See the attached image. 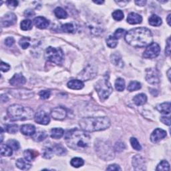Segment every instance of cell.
Returning a JSON list of instances; mask_svg holds the SVG:
<instances>
[{
	"instance_id": "obj_1",
	"label": "cell",
	"mask_w": 171,
	"mask_h": 171,
	"mask_svg": "<svg viewBox=\"0 0 171 171\" xmlns=\"http://www.w3.org/2000/svg\"><path fill=\"white\" fill-rule=\"evenodd\" d=\"M64 139L69 148L76 150H85L90 144L91 137L88 133L77 128L68 131L64 134Z\"/></svg>"
},
{
	"instance_id": "obj_2",
	"label": "cell",
	"mask_w": 171,
	"mask_h": 171,
	"mask_svg": "<svg viewBox=\"0 0 171 171\" xmlns=\"http://www.w3.org/2000/svg\"><path fill=\"white\" fill-rule=\"evenodd\" d=\"M125 40L132 47H143L152 43V34L151 31L146 28H136L126 32Z\"/></svg>"
},
{
	"instance_id": "obj_3",
	"label": "cell",
	"mask_w": 171,
	"mask_h": 171,
	"mask_svg": "<svg viewBox=\"0 0 171 171\" xmlns=\"http://www.w3.org/2000/svg\"><path fill=\"white\" fill-rule=\"evenodd\" d=\"M79 124L86 132H97L110 127V120L108 117H88L81 119Z\"/></svg>"
},
{
	"instance_id": "obj_4",
	"label": "cell",
	"mask_w": 171,
	"mask_h": 171,
	"mask_svg": "<svg viewBox=\"0 0 171 171\" xmlns=\"http://www.w3.org/2000/svg\"><path fill=\"white\" fill-rule=\"evenodd\" d=\"M7 113L12 121L27 120L32 119L34 116V112L32 108L19 104L10 106L7 110Z\"/></svg>"
},
{
	"instance_id": "obj_5",
	"label": "cell",
	"mask_w": 171,
	"mask_h": 171,
	"mask_svg": "<svg viewBox=\"0 0 171 171\" xmlns=\"http://www.w3.org/2000/svg\"><path fill=\"white\" fill-rule=\"evenodd\" d=\"M94 148L96 152L100 159L106 161H110L114 159V149L109 142L98 139L95 142Z\"/></svg>"
},
{
	"instance_id": "obj_6",
	"label": "cell",
	"mask_w": 171,
	"mask_h": 171,
	"mask_svg": "<svg viewBox=\"0 0 171 171\" xmlns=\"http://www.w3.org/2000/svg\"><path fill=\"white\" fill-rule=\"evenodd\" d=\"M95 88L100 100H106L113 91V88L109 81V75L106 74L102 79L99 80L96 84Z\"/></svg>"
},
{
	"instance_id": "obj_7",
	"label": "cell",
	"mask_w": 171,
	"mask_h": 171,
	"mask_svg": "<svg viewBox=\"0 0 171 171\" xmlns=\"http://www.w3.org/2000/svg\"><path fill=\"white\" fill-rule=\"evenodd\" d=\"M46 59L57 65L62 64L64 60V54L60 47H48L45 52Z\"/></svg>"
},
{
	"instance_id": "obj_8",
	"label": "cell",
	"mask_w": 171,
	"mask_h": 171,
	"mask_svg": "<svg viewBox=\"0 0 171 171\" xmlns=\"http://www.w3.org/2000/svg\"><path fill=\"white\" fill-rule=\"evenodd\" d=\"M160 52V47L157 43L153 42L147 46L145 52L143 54V57L148 59L155 58L159 55Z\"/></svg>"
},
{
	"instance_id": "obj_9",
	"label": "cell",
	"mask_w": 171,
	"mask_h": 171,
	"mask_svg": "<svg viewBox=\"0 0 171 171\" xmlns=\"http://www.w3.org/2000/svg\"><path fill=\"white\" fill-rule=\"evenodd\" d=\"M146 80L150 84H158L160 82V74L156 68H149L146 70Z\"/></svg>"
},
{
	"instance_id": "obj_10",
	"label": "cell",
	"mask_w": 171,
	"mask_h": 171,
	"mask_svg": "<svg viewBox=\"0 0 171 171\" xmlns=\"http://www.w3.org/2000/svg\"><path fill=\"white\" fill-rule=\"evenodd\" d=\"M9 91V93L15 98L22 99V100L31 98L33 96V93L32 91L26 90V89H17V90H11Z\"/></svg>"
},
{
	"instance_id": "obj_11",
	"label": "cell",
	"mask_w": 171,
	"mask_h": 171,
	"mask_svg": "<svg viewBox=\"0 0 171 171\" xmlns=\"http://www.w3.org/2000/svg\"><path fill=\"white\" fill-rule=\"evenodd\" d=\"M132 166L135 170H145L146 162L141 155H136L132 158Z\"/></svg>"
},
{
	"instance_id": "obj_12",
	"label": "cell",
	"mask_w": 171,
	"mask_h": 171,
	"mask_svg": "<svg viewBox=\"0 0 171 171\" xmlns=\"http://www.w3.org/2000/svg\"><path fill=\"white\" fill-rule=\"evenodd\" d=\"M34 120L35 121L40 124L47 125L50 122V118L49 114L46 113L45 111L40 110L37 112L34 116Z\"/></svg>"
},
{
	"instance_id": "obj_13",
	"label": "cell",
	"mask_w": 171,
	"mask_h": 171,
	"mask_svg": "<svg viewBox=\"0 0 171 171\" xmlns=\"http://www.w3.org/2000/svg\"><path fill=\"white\" fill-rule=\"evenodd\" d=\"M17 21V17L13 13H8L2 18V25L5 28H8V27L13 26L15 24Z\"/></svg>"
},
{
	"instance_id": "obj_14",
	"label": "cell",
	"mask_w": 171,
	"mask_h": 171,
	"mask_svg": "<svg viewBox=\"0 0 171 171\" xmlns=\"http://www.w3.org/2000/svg\"><path fill=\"white\" fill-rule=\"evenodd\" d=\"M52 117L57 120H62L67 116V111L63 107H56L51 112Z\"/></svg>"
},
{
	"instance_id": "obj_15",
	"label": "cell",
	"mask_w": 171,
	"mask_h": 171,
	"mask_svg": "<svg viewBox=\"0 0 171 171\" xmlns=\"http://www.w3.org/2000/svg\"><path fill=\"white\" fill-rule=\"evenodd\" d=\"M166 136V132L161 128H156L150 136V141L153 143L159 142Z\"/></svg>"
},
{
	"instance_id": "obj_16",
	"label": "cell",
	"mask_w": 171,
	"mask_h": 171,
	"mask_svg": "<svg viewBox=\"0 0 171 171\" xmlns=\"http://www.w3.org/2000/svg\"><path fill=\"white\" fill-rule=\"evenodd\" d=\"M26 82V79L21 74H14V76L9 80V84L13 86H20L25 84Z\"/></svg>"
},
{
	"instance_id": "obj_17",
	"label": "cell",
	"mask_w": 171,
	"mask_h": 171,
	"mask_svg": "<svg viewBox=\"0 0 171 171\" xmlns=\"http://www.w3.org/2000/svg\"><path fill=\"white\" fill-rule=\"evenodd\" d=\"M33 23L37 28L39 29H46L49 26V21L44 17H37L33 19Z\"/></svg>"
},
{
	"instance_id": "obj_18",
	"label": "cell",
	"mask_w": 171,
	"mask_h": 171,
	"mask_svg": "<svg viewBox=\"0 0 171 171\" xmlns=\"http://www.w3.org/2000/svg\"><path fill=\"white\" fill-rule=\"evenodd\" d=\"M142 21V18L141 15L138 14L136 13L132 12L129 13L127 18V22L129 23L130 24L135 25V24H138L141 23Z\"/></svg>"
},
{
	"instance_id": "obj_19",
	"label": "cell",
	"mask_w": 171,
	"mask_h": 171,
	"mask_svg": "<svg viewBox=\"0 0 171 171\" xmlns=\"http://www.w3.org/2000/svg\"><path fill=\"white\" fill-rule=\"evenodd\" d=\"M20 131L23 135L33 136L36 133V128L32 124H24L21 126Z\"/></svg>"
},
{
	"instance_id": "obj_20",
	"label": "cell",
	"mask_w": 171,
	"mask_h": 171,
	"mask_svg": "<svg viewBox=\"0 0 171 171\" xmlns=\"http://www.w3.org/2000/svg\"><path fill=\"white\" fill-rule=\"evenodd\" d=\"M68 87L72 90H81L84 86V84L80 80H72L68 82Z\"/></svg>"
},
{
	"instance_id": "obj_21",
	"label": "cell",
	"mask_w": 171,
	"mask_h": 171,
	"mask_svg": "<svg viewBox=\"0 0 171 171\" xmlns=\"http://www.w3.org/2000/svg\"><path fill=\"white\" fill-rule=\"evenodd\" d=\"M156 108L159 111L160 113L164 114H170V103L169 102H164L156 106Z\"/></svg>"
},
{
	"instance_id": "obj_22",
	"label": "cell",
	"mask_w": 171,
	"mask_h": 171,
	"mask_svg": "<svg viewBox=\"0 0 171 171\" xmlns=\"http://www.w3.org/2000/svg\"><path fill=\"white\" fill-rule=\"evenodd\" d=\"M28 162L29 161L26 159L24 160L23 159H19L17 160L16 165L18 169L23 170H29L31 168V166H32V165Z\"/></svg>"
},
{
	"instance_id": "obj_23",
	"label": "cell",
	"mask_w": 171,
	"mask_h": 171,
	"mask_svg": "<svg viewBox=\"0 0 171 171\" xmlns=\"http://www.w3.org/2000/svg\"><path fill=\"white\" fill-rule=\"evenodd\" d=\"M133 101H134L136 105L142 106L145 104L146 102L147 97L145 94H139L136 95L133 98Z\"/></svg>"
},
{
	"instance_id": "obj_24",
	"label": "cell",
	"mask_w": 171,
	"mask_h": 171,
	"mask_svg": "<svg viewBox=\"0 0 171 171\" xmlns=\"http://www.w3.org/2000/svg\"><path fill=\"white\" fill-rule=\"evenodd\" d=\"M64 134V131L61 128H54L51 130L50 136L54 139H59L62 137Z\"/></svg>"
},
{
	"instance_id": "obj_25",
	"label": "cell",
	"mask_w": 171,
	"mask_h": 171,
	"mask_svg": "<svg viewBox=\"0 0 171 171\" xmlns=\"http://www.w3.org/2000/svg\"><path fill=\"white\" fill-rule=\"evenodd\" d=\"M0 151L2 156H9L12 155L13 149L8 145H3L2 144L0 146Z\"/></svg>"
},
{
	"instance_id": "obj_26",
	"label": "cell",
	"mask_w": 171,
	"mask_h": 171,
	"mask_svg": "<svg viewBox=\"0 0 171 171\" xmlns=\"http://www.w3.org/2000/svg\"><path fill=\"white\" fill-rule=\"evenodd\" d=\"M149 24L152 26H160L162 24V19L157 15H152L148 19Z\"/></svg>"
},
{
	"instance_id": "obj_27",
	"label": "cell",
	"mask_w": 171,
	"mask_h": 171,
	"mask_svg": "<svg viewBox=\"0 0 171 171\" xmlns=\"http://www.w3.org/2000/svg\"><path fill=\"white\" fill-rule=\"evenodd\" d=\"M38 155V153L36 152V151H34V150H25L24 152H23V156H24V158L26 160H28V161L30 162L32 161V160H33L35 159V157H36Z\"/></svg>"
},
{
	"instance_id": "obj_28",
	"label": "cell",
	"mask_w": 171,
	"mask_h": 171,
	"mask_svg": "<svg viewBox=\"0 0 171 171\" xmlns=\"http://www.w3.org/2000/svg\"><path fill=\"white\" fill-rule=\"evenodd\" d=\"M61 30L62 32L66 33H74L76 31V27L73 23H68L61 26Z\"/></svg>"
},
{
	"instance_id": "obj_29",
	"label": "cell",
	"mask_w": 171,
	"mask_h": 171,
	"mask_svg": "<svg viewBox=\"0 0 171 171\" xmlns=\"http://www.w3.org/2000/svg\"><path fill=\"white\" fill-rule=\"evenodd\" d=\"M47 133L45 131H39L32 136V138L36 142H41L47 137Z\"/></svg>"
},
{
	"instance_id": "obj_30",
	"label": "cell",
	"mask_w": 171,
	"mask_h": 171,
	"mask_svg": "<svg viewBox=\"0 0 171 171\" xmlns=\"http://www.w3.org/2000/svg\"><path fill=\"white\" fill-rule=\"evenodd\" d=\"M54 14L56 16V18L59 19H66L68 16L66 12L60 7L56 8L54 10Z\"/></svg>"
},
{
	"instance_id": "obj_31",
	"label": "cell",
	"mask_w": 171,
	"mask_h": 171,
	"mask_svg": "<svg viewBox=\"0 0 171 171\" xmlns=\"http://www.w3.org/2000/svg\"><path fill=\"white\" fill-rule=\"evenodd\" d=\"M110 59H111V61L112 63H113L115 66H119L120 64H122V58L120 55L118 53H114L112 54L110 57Z\"/></svg>"
},
{
	"instance_id": "obj_32",
	"label": "cell",
	"mask_w": 171,
	"mask_h": 171,
	"mask_svg": "<svg viewBox=\"0 0 171 171\" xmlns=\"http://www.w3.org/2000/svg\"><path fill=\"white\" fill-rule=\"evenodd\" d=\"M115 88L116 90L119 92H122L125 88V81L121 78H118L115 82Z\"/></svg>"
},
{
	"instance_id": "obj_33",
	"label": "cell",
	"mask_w": 171,
	"mask_h": 171,
	"mask_svg": "<svg viewBox=\"0 0 171 171\" xmlns=\"http://www.w3.org/2000/svg\"><path fill=\"white\" fill-rule=\"evenodd\" d=\"M84 164V160L81 158H78V157L72 159L70 161V165L73 167H75V168H79V167L82 166Z\"/></svg>"
},
{
	"instance_id": "obj_34",
	"label": "cell",
	"mask_w": 171,
	"mask_h": 171,
	"mask_svg": "<svg viewBox=\"0 0 171 171\" xmlns=\"http://www.w3.org/2000/svg\"><path fill=\"white\" fill-rule=\"evenodd\" d=\"M156 170L157 171H166L170 170V165L169 163L166 161V160H162L160 162L158 166H157Z\"/></svg>"
},
{
	"instance_id": "obj_35",
	"label": "cell",
	"mask_w": 171,
	"mask_h": 171,
	"mask_svg": "<svg viewBox=\"0 0 171 171\" xmlns=\"http://www.w3.org/2000/svg\"><path fill=\"white\" fill-rule=\"evenodd\" d=\"M54 153V151L53 150V148L46 147V148H44V150H42V156L46 159H50L53 156Z\"/></svg>"
},
{
	"instance_id": "obj_36",
	"label": "cell",
	"mask_w": 171,
	"mask_h": 171,
	"mask_svg": "<svg viewBox=\"0 0 171 171\" xmlns=\"http://www.w3.org/2000/svg\"><path fill=\"white\" fill-rule=\"evenodd\" d=\"M141 88V84L137 81H132L129 84L128 86V90L129 92H134L138 90Z\"/></svg>"
},
{
	"instance_id": "obj_37",
	"label": "cell",
	"mask_w": 171,
	"mask_h": 171,
	"mask_svg": "<svg viewBox=\"0 0 171 171\" xmlns=\"http://www.w3.org/2000/svg\"><path fill=\"white\" fill-rule=\"evenodd\" d=\"M21 29L23 31H28L32 28V22L30 19H24L20 23Z\"/></svg>"
},
{
	"instance_id": "obj_38",
	"label": "cell",
	"mask_w": 171,
	"mask_h": 171,
	"mask_svg": "<svg viewBox=\"0 0 171 171\" xmlns=\"http://www.w3.org/2000/svg\"><path fill=\"white\" fill-rule=\"evenodd\" d=\"M53 150L54 153H56L58 155H64L66 153V150L60 145H55L53 147Z\"/></svg>"
},
{
	"instance_id": "obj_39",
	"label": "cell",
	"mask_w": 171,
	"mask_h": 171,
	"mask_svg": "<svg viewBox=\"0 0 171 171\" xmlns=\"http://www.w3.org/2000/svg\"><path fill=\"white\" fill-rule=\"evenodd\" d=\"M107 46L110 48H114L118 44V40L116 39L113 36H110L106 40Z\"/></svg>"
},
{
	"instance_id": "obj_40",
	"label": "cell",
	"mask_w": 171,
	"mask_h": 171,
	"mask_svg": "<svg viewBox=\"0 0 171 171\" xmlns=\"http://www.w3.org/2000/svg\"><path fill=\"white\" fill-rule=\"evenodd\" d=\"M30 37H22L19 40V44L23 49H27L30 46Z\"/></svg>"
},
{
	"instance_id": "obj_41",
	"label": "cell",
	"mask_w": 171,
	"mask_h": 171,
	"mask_svg": "<svg viewBox=\"0 0 171 171\" xmlns=\"http://www.w3.org/2000/svg\"><path fill=\"white\" fill-rule=\"evenodd\" d=\"M112 18L116 21H121L122 19H124V13L121 10H116L112 13Z\"/></svg>"
},
{
	"instance_id": "obj_42",
	"label": "cell",
	"mask_w": 171,
	"mask_h": 171,
	"mask_svg": "<svg viewBox=\"0 0 171 171\" xmlns=\"http://www.w3.org/2000/svg\"><path fill=\"white\" fill-rule=\"evenodd\" d=\"M5 130L9 134H15L18 131V126L16 124H8L5 126Z\"/></svg>"
},
{
	"instance_id": "obj_43",
	"label": "cell",
	"mask_w": 171,
	"mask_h": 171,
	"mask_svg": "<svg viewBox=\"0 0 171 171\" xmlns=\"http://www.w3.org/2000/svg\"><path fill=\"white\" fill-rule=\"evenodd\" d=\"M131 144L132 146V148H134L136 150H138V151H140V150H142V146L141 145H140L139 142L138 141V140L136 139V138L132 137L131 138Z\"/></svg>"
},
{
	"instance_id": "obj_44",
	"label": "cell",
	"mask_w": 171,
	"mask_h": 171,
	"mask_svg": "<svg viewBox=\"0 0 171 171\" xmlns=\"http://www.w3.org/2000/svg\"><path fill=\"white\" fill-rule=\"evenodd\" d=\"M7 145L11 147L13 150H18L19 148V143L16 140H9L7 142Z\"/></svg>"
},
{
	"instance_id": "obj_45",
	"label": "cell",
	"mask_w": 171,
	"mask_h": 171,
	"mask_svg": "<svg viewBox=\"0 0 171 171\" xmlns=\"http://www.w3.org/2000/svg\"><path fill=\"white\" fill-rule=\"evenodd\" d=\"M126 148V146L124 145V143H123L122 142H118L116 143V145L114 146V150H116V152H120L122 151H123Z\"/></svg>"
},
{
	"instance_id": "obj_46",
	"label": "cell",
	"mask_w": 171,
	"mask_h": 171,
	"mask_svg": "<svg viewBox=\"0 0 171 171\" xmlns=\"http://www.w3.org/2000/svg\"><path fill=\"white\" fill-rule=\"evenodd\" d=\"M125 33V30L121 29V28H119L118 30H116V32H114V34L113 35V36L115 37L116 39H120L121 38V37L124 36V34Z\"/></svg>"
},
{
	"instance_id": "obj_47",
	"label": "cell",
	"mask_w": 171,
	"mask_h": 171,
	"mask_svg": "<svg viewBox=\"0 0 171 171\" xmlns=\"http://www.w3.org/2000/svg\"><path fill=\"white\" fill-rule=\"evenodd\" d=\"M50 94H51L50 91H49V90H42V91L40 92V93H39L40 98L43 99V100H46V99L50 98Z\"/></svg>"
},
{
	"instance_id": "obj_48",
	"label": "cell",
	"mask_w": 171,
	"mask_h": 171,
	"mask_svg": "<svg viewBox=\"0 0 171 171\" xmlns=\"http://www.w3.org/2000/svg\"><path fill=\"white\" fill-rule=\"evenodd\" d=\"M5 3L8 5L9 8L13 9L16 8L18 5V1H14V0H11V1H7Z\"/></svg>"
},
{
	"instance_id": "obj_49",
	"label": "cell",
	"mask_w": 171,
	"mask_h": 171,
	"mask_svg": "<svg viewBox=\"0 0 171 171\" xmlns=\"http://www.w3.org/2000/svg\"><path fill=\"white\" fill-rule=\"evenodd\" d=\"M160 121H161L163 124L166 125L170 126V116H162L160 117Z\"/></svg>"
},
{
	"instance_id": "obj_50",
	"label": "cell",
	"mask_w": 171,
	"mask_h": 171,
	"mask_svg": "<svg viewBox=\"0 0 171 171\" xmlns=\"http://www.w3.org/2000/svg\"><path fill=\"white\" fill-rule=\"evenodd\" d=\"M15 43V40L12 37H8L5 40V44L8 47L13 46V44Z\"/></svg>"
},
{
	"instance_id": "obj_51",
	"label": "cell",
	"mask_w": 171,
	"mask_h": 171,
	"mask_svg": "<svg viewBox=\"0 0 171 171\" xmlns=\"http://www.w3.org/2000/svg\"><path fill=\"white\" fill-rule=\"evenodd\" d=\"M9 69H10V66L9 64L3 62V61H2V63H1V70H2V72H6L9 71Z\"/></svg>"
},
{
	"instance_id": "obj_52",
	"label": "cell",
	"mask_w": 171,
	"mask_h": 171,
	"mask_svg": "<svg viewBox=\"0 0 171 171\" xmlns=\"http://www.w3.org/2000/svg\"><path fill=\"white\" fill-rule=\"evenodd\" d=\"M165 54L166 56H169L170 54V38L169 37V39L167 40V43L166 46V49H165Z\"/></svg>"
},
{
	"instance_id": "obj_53",
	"label": "cell",
	"mask_w": 171,
	"mask_h": 171,
	"mask_svg": "<svg viewBox=\"0 0 171 171\" xmlns=\"http://www.w3.org/2000/svg\"><path fill=\"white\" fill-rule=\"evenodd\" d=\"M106 170H121V169L119 165H116V164H113V165H109L107 167Z\"/></svg>"
},
{
	"instance_id": "obj_54",
	"label": "cell",
	"mask_w": 171,
	"mask_h": 171,
	"mask_svg": "<svg viewBox=\"0 0 171 171\" xmlns=\"http://www.w3.org/2000/svg\"><path fill=\"white\" fill-rule=\"evenodd\" d=\"M135 3L137 5L139 6H144L146 5V1H144V0H140V1H135Z\"/></svg>"
},
{
	"instance_id": "obj_55",
	"label": "cell",
	"mask_w": 171,
	"mask_h": 171,
	"mask_svg": "<svg viewBox=\"0 0 171 171\" xmlns=\"http://www.w3.org/2000/svg\"><path fill=\"white\" fill-rule=\"evenodd\" d=\"M33 15H34V12L32 11V10H26L25 12V16L26 17H31Z\"/></svg>"
},
{
	"instance_id": "obj_56",
	"label": "cell",
	"mask_w": 171,
	"mask_h": 171,
	"mask_svg": "<svg viewBox=\"0 0 171 171\" xmlns=\"http://www.w3.org/2000/svg\"><path fill=\"white\" fill-rule=\"evenodd\" d=\"M129 2L128 1H118V2H116V3H117L118 4L120 5V6L123 7V6H125Z\"/></svg>"
},
{
	"instance_id": "obj_57",
	"label": "cell",
	"mask_w": 171,
	"mask_h": 171,
	"mask_svg": "<svg viewBox=\"0 0 171 171\" xmlns=\"http://www.w3.org/2000/svg\"><path fill=\"white\" fill-rule=\"evenodd\" d=\"M8 100H9V98H8V96H7L6 95L2 94V96H1V100H2V102H6Z\"/></svg>"
},
{
	"instance_id": "obj_58",
	"label": "cell",
	"mask_w": 171,
	"mask_h": 171,
	"mask_svg": "<svg viewBox=\"0 0 171 171\" xmlns=\"http://www.w3.org/2000/svg\"><path fill=\"white\" fill-rule=\"evenodd\" d=\"M3 140V128H1V141H0L1 143H2Z\"/></svg>"
},
{
	"instance_id": "obj_59",
	"label": "cell",
	"mask_w": 171,
	"mask_h": 171,
	"mask_svg": "<svg viewBox=\"0 0 171 171\" xmlns=\"http://www.w3.org/2000/svg\"><path fill=\"white\" fill-rule=\"evenodd\" d=\"M170 16H171V14H169V15L168 16V17H167V19H166L167 22H168L169 26L171 25V24H170Z\"/></svg>"
},
{
	"instance_id": "obj_60",
	"label": "cell",
	"mask_w": 171,
	"mask_h": 171,
	"mask_svg": "<svg viewBox=\"0 0 171 171\" xmlns=\"http://www.w3.org/2000/svg\"><path fill=\"white\" fill-rule=\"evenodd\" d=\"M94 3H96V4H102V3H104V1H94Z\"/></svg>"
},
{
	"instance_id": "obj_61",
	"label": "cell",
	"mask_w": 171,
	"mask_h": 171,
	"mask_svg": "<svg viewBox=\"0 0 171 171\" xmlns=\"http://www.w3.org/2000/svg\"><path fill=\"white\" fill-rule=\"evenodd\" d=\"M167 74H168L169 80V81H170V69H169V70L168 72H167Z\"/></svg>"
}]
</instances>
